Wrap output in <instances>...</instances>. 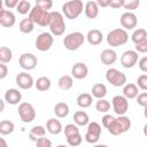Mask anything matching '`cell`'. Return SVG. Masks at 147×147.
I'll return each instance as SVG.
<instances>
[{
  "label": "cell",
  "instance_id": "obj_1",
  "mask_svg": "<svg viewBox=\"0 0 147 147\" xmlns=\"http://www.w3.org/2000/svg\"><path fill=\"white\" fill-rule=\"evenodd\" d=\"M49 31L53 36H62L65 31V22L64 17L60 11H51V21H49Z\"/></svg>",
  "mask_w": 147,
  "mask_h": 147
},
{
  "label": "cell",
  "instance_id": "obj_2",
  "mask_svg": "<svg viewBox=\"0 0 147 147\" xmlns=\"http://www.w3.org/2000/svg\"><path fill=\"white\" fill-rule=\"evenodd\" d=\"M85 5L83 3V1L80 0H71V1H67L63 3L62 6V11L64 14V16L69 20H76L84 9Z\"/></svg>",
  "mask_w": 147,
  "mask_h": 147
},
{
  "label": "cell",
  "instance_id": "obj_3",
  "mask_svg": "<svg viewBox=\"0 0 147 147\" xmlns=\"http://www.w3.org/2000/svg\"><path fill=\"white\" fill-rule=\"evenodd\" d=\"M127 40H129V34H127L126 30H124L122 28L114 29L110 32H108V34H107V42L111 47L122 46V45L126 44Z\"/></svg>",
  "mask_w": 147,
  "mask_h": 147
},
{
  "label": "cell",
  "instance_id": "obj_4",
  "mask_svg": "<svg viewBox=\"0 0 147 147\" xmlns=\"http://www.w3.org/2000/svg\"><path fill=\"white\" fill-rule=\"evenodd\" d=\"M34 24H38L40 26H48L51 21V11L44 10L37 6L32 7L29 16H28Z\"/></svg>",
  "mask_w": 147,
  "mask_h": 147
},
{
  "label": "cell",
  "instance_id": "obj_5",
  "mask_svg": "<svg viewBox=\"0 0 147 147\" xmlns=\"http://www.w3.org/2000/svg\"><path fill=\"white\" fill-rule=\"evenodd\" d=\"M84 41H85V36L82 32L76 31V32H71L64 37L63 45H64L65 49H68V51H77L80 46H83Z\"/></svg>",
  "mask_w": 147,
  "mask_h": 147
},
{
  "label": "cell",
  "instance_id": "obj_6",
  "mask_svg": "<svg viewBox=\"0 0 147 147\" xmlns=\"http://www.w3.org/2000/svg\"><path fill=\"white\" fill-rule=\"evenodd\" d=\"M106 79L115 87L124 86L126 83V76L124 72L117 70L116 68H110L106 71Z\"/></svg>",
  "mask_w": 147,
  "mask_h": 147
},
{
  "label": "cell",
  "instance_id": "obj_7",
  "mask_svg": "<svg viewBox=\"0 0 147 147\" xmlns=\"http://www.w3.org/2000/svg\"><path fill=\"white\" fill-rule=\"evenodd\" d=\"M18 116L23 123H31L36 118V110L29 102H21L18 105Z\"/></svg>",
  "mask_w": 147,
  "mask_h": 147
},
{
  "label": "cell",
  "instance_id": "obj_8",
  "mask_svg": "<svg viewBox=\"0 0 147 147\" xmlns=\"http://www.w3.org/2000/svg\"><path fill=\"white\" fill-rule=\"evenodd\" d=\"M54 42V37L51 32H41L40 34H38V37L36 38V48L40 52H46L48 51Z\"/></svg>",
  "mask_w": 147,
  "mask_h": 147
},
{
  "label": "cell",
  "instance_id": "obj_9",
  "mask_svg": "<svg viewBox=\"0 0 147 147\" xmlns=\"http://www.w3.org/2000/svg\"><path fill=\"white\" fill-rule=\"evenodd\" d=\"M101 136V125L98 122H90L85 133V140L88 144H96Z\"/></svg>",
  "mask_w": 147,
  "mask_h": 147
},
{
  "label": "cell",
  "instance_id": "obj_10",
  "mask_svg": "<svg viewBox=\"0 0 147 147\" xmlns=\"http://www.w3.org/2000/svg\"><path fill=\"white\" fill-rule=\"evenodd\" d=\"M111 106H113V110L116 115L123 116L126 114V111L129 109V101L124 95H115L111 99Z\"/></svg>",
  "mask_w": 147,
  "mask_h": 147
},
{
  "label": "cell",
  "instance_id": "obj_11",
  "mask_svg": "<svg viewBox=\"0 0 147 147\" xmlns=\"http://www.w3.org/2000/svg\"><path fill=\"white\" fill-rule=\"evenodd\" d=\"M139 61V55L136 51L133 49H127L125 51L122 56H121V64L125 68V69H130L133 68Z\"/></svg>",
  "mask_w": 147,
  "mask_h": 147
},
{
  "label": "cell",
  "instance_id": "obj_12",
  "mask_svg": "<svg viewBox=\"0 0 147 147\" xmlns=\"http://www.w3.org/2000/svg\"><path fill=\"white\" fill-rule=\"evenodd\" d=\"M18 64L24 70H33L38 64V59L32 53H23L18 59Z\"/></svg>",
  "mask_w": 147,
  "mask_h": 147
},
{
  "label": "cell",
  "instance_id": "obj_13",
  "mask_svg": "<svg viewBox=\"0 0 147 147\" xmlns=\"http://www.w3.org/2000/svg\"><path fill=\"white\" fill-rule=\"evenodd\" d=\"M119 22H121V25H122V29L124 30H132L137 26V23H138V18H137V15L132 11H125L121 15V18H119Z\"/></svg>",
  "mask_w": 147,
  "mask_h": 147
},
{
  "label": "cell",
  "instance_id": "obj_14",
  "mask_svg": "<svg viewBox=\"0 0 147 147\" xmlns=\"http://www.w3.org/2000/svg\"><path fill=\"white\" fill-rule=\"evenodd\" d=\"M15 82L17 84V86L22 90H30L33 85H34V80L32 78V76L25 71L23 72H20L16 78H15Z\"/></svg>",
  "mask_w": 147,
  "mask_h": 147
},
{
  "label": "cell",
  "instance_id": "obj_15",
  "mask_svg": "<svg viewBox=\"0 0 147 147\" xmlns=\"http://www.w3.org/2000/svg\"><path fill=\"white\" fill-rule=\"evenodd\" d=\"M16 23V17L13 11L1 8L0 10V24L3 28H11Z\"/></svg>",
  "mask_w": 147,
  "mask_h": 147
},
{
  "label": "cell",
  "instance_id": "obj_16",
  "mask_svg": "<svg viewBox=\"0 0 147 147\" xmlns=\"http://www.w3.org/2000/svg\"><path fill=\"white\" fill-rule=\"evenodd\" d=\"M71 75L76 79H84L88 75V68L84 62H77L71 68Z\"/></svg>",
  "mask_w": 147,
  "mask_h": 147
},
{
  "label": "cell",
  "instance_id": "obj_17",
  "mask_svg": "<svg viewBox=\"0 0 147 147\" xmlns=\"http://www.w3.org/2000/svg\"><path fill=\"white\" fill-rule=\"evenodd\" d=\"M3 99L9 105H18L22 100V94L16 88H9L5 92V95H3Z\"/></svg>",
  "mask_w": 147,
  "mask_h": 147
},
{
  "label": "cell",
  "instance_id": "obj_18",
  "mask_svg": "<svg viewBox=\"0 0 147 147\" xmlns=\"http://www.w3.org/2000/svg\"><path fill=\"white\" fill-rule=\"evenodd\" d=\"M100 60L101 62L105 64V65H110V64H114L117 60V54L114 49L111 48H107V49H103L100 54Z\"/></svg>",
  "mask_w": 147,
  "mask_h": 147
},
{
  "label": "cell",
  "instance_id": "obj_19",
  "mask_svg": "<svg viewBox=\"0 0 147 147\" xmlns=\"http://www.w3.org/2000/svg\"><path fill=\"white\" fill-rule=\"evenodd\" d=\"M86 39H87V41H88L90 45L96 46V45H100V44L102 42V40H103V34H102V32H101L100 30H98V29H92V30H90V31L87 32Z\"/></svg>",
  "mask_w": 147,
  "mask_h": 147
},
{
  "label": "cell",
  "instance_id": "obj_20",
  "mask_svg": "<svg viewBox=\"0 0 147 147\" xmlns=\"http://www.w3.org/2000/svg\"><path fill=\"white\" fill-rule=\"evenodd\" d=\"M84 13L87 18H91V20L95 18L99 15V6L96 1H87L84 7Z\"/></svg>",
  "mask_w": 147,
  "mask_h": 147
},
{
  "label": "cell",
  "instance_id": "obj_21",
  "mask_svg": "<svg viewBox=\"0 0 147 147\" xmlns=\"http://www.w3.org/2000/svg\"><path fill=\"white\" fill-rule=\"evenodd\" d=\"M46 129L51 134H60L63 130L62 123L56 118H49L46 122Z\"/></svg>",
  "mask_w": 147,
  "mask_h": 147
},
{
  "label": "cell",
  "instance_id": "obj_22",
  "mask_svg": "<svg viewBox=\"0 0 147 147\" xmlns=\"http://www.w3.org/2000/svg\"><path fill=\"white\" fill-rule=\"evenodd\" d=\"M123 95L129 100V99H134L139 95V90L138 86L133 83H127L123 86Z\"/></svg>",
  "mask_w": 147,
  "mask_h": 147
},
{
  "label": "cell",
  "instance_id": "obj_23",
  "mask_svg": "<svg viewBox=\"0 0 147 147\" xmlns=\"http://www.w3.org/2000/svg\"><path fill=\"white\" fill-rule=\"evenodd\" d=\"M74 122L76 125H79V126H85V125H88L90 123V117L87 115L86 111L84 110H78L74 114Z\"/></svg>",
  "mask_w": 147,
  "mask_h": 147
},
{
  "label": "cell",
  "instance_id": "obj_24",
  "mask_svg": "<svg viewBox=\"0 0 147 147\" xmlns=\"http://www.w3.org/2000/svg\"><path fill=\"white\" fill-rule=\"evenodd\" d=\"M106 95H107V87L105 84L96 83L93 85V87H92V96L93 98H96L98 100H100V99H105Z\"/></svg>",
  "mask_w": 147,
  "mask_h": 147
},
{
  "label": "cell",
  "instance_id": "obj_25",
  "mask_svg": "<svg viewBox=\"0 0 147 147\" xmlns=\"http://www.w3.org/2000/svg\"><path fill=\"white\" fill-rule=\"evenodd\" d=\"M34 86L38 91H41V92H45V91H48L52 86V82L48 77L46 76H41L39 78H37V80L34 82Z\"/></svg>",
  "mask_w": 147,
  "mask_h": 147
},
{
  "label": "cell",
  "instance_id": "obj_26",
  "mask_svg": "<svg viewBox=\"0 0 147 147\" xmlns=\"http://www.w3.org/2000/svg\"><path fill=\"white\" fill-rule=\"evenodd\" d=\"M76 101H77V105L80 107V108H88V107H91V105H92V101H93V96H92V94H90V93H80L78 96H77V99H76Z\"/></svg>",
  "mask_w": 147,
  "mask_h": 147
},
{
  "label": "cell",
  "instance_id": "obj_27",
  "mask_svg": "<svg viewBox=\"0 0 147 147\" xmlns=\"http://www.w3.org/2000/svg\"><path fill=\"white\" fill-rule=\"evenodd\" d=\"M45 133H46V129L42 126V125H36L33 126L30 132H29V138L32 140V141H37L39 138H42L45 137Z\"/></svg>",
  "mask_w": 147,
  "mask_h": 147
},
{
  "label": "cell",
  "instance_id": "obj_28",
  "mask_svg": "<svg viewBox=\"0 0 147 147\" xmlns=\"http://www.w3.org/2000/svg\"><path fill=\"white\" fill-rule=\"evenodd\" d=\"M69 105L65 102H57L54 106V113L59 118H64L69 114Z\"/></svg>",
  "mask_w": 147,
  "mask_h": 147
},
{
  "label": "cell",
  "instance_id": "obj_29",
  "mask_svg": "<svg viewBox=\"0 0 147 147\" xmlns=\"http://www.w3.org/2000/svg\"><path fill=\"white\" fill-rule=\"evenodd\" d=\"M57 85H59V87H60L61 90L68 91V90H70V88L72 87V85H74V79H72V77L69 76V75H63V76H61V77L59 78Z\"/></svg>",
  "mask_w": 147,
  "mask_h": 147
},
{
  "label": "cell",
  "instance_id": "obj_30",
  "mask_svg": "<svg viewBox=\"0 0 147 147\" xmlns=\"http://www.w3.org/2000/svg\"><path fill=\"white\" fill-rule=\"evenodd\" d=\"M18 29L22 33H31L34 29V23L29 17L23 18L18 24Z\"/></svg>",
  "mask_w": 147,
  "mask_h": 147
},
{
  "label": "cell",
  "instance_id": "obj_31",
  "mask_svg": "<svg viewBox=\"0 0 147 147\" xmlns=\"http://www.w3.org/2000/svg\"><path fill=\"white\" fill-rule=\"evenodd\" d=\"M15 130V125L11 121H8V119H2L0 122V133L2 136H7V134H10L13 133Z\"/></svg>",
  "mask_w": 147,
  "mask_h": 147
},
{
  "label": "cell",
  "instance_id": "obj_32",
  "mask_svg": "<svg viewBox=\"0 0 147 147\" xmlns=\"http://www.w3.org/2000/svg\"><path fill=\"white\" fill-rule=\"evenodd\" d=\"M146 39H147V31L145 29H141V28L136 29L133 31L132 36H131V40L136 45L139 44V42H141V41H144V40H146Z\"/></svg>",
  "mask_w": 147,
  "mask_h": 147
},
{
  "label": "cell",
  "instance_id": "obj_33",
  "mask_svg": "<svg viewBox=\"0 0 147 147\" xmlns=\"http://www.w3.org/2000/svg\"><path fill=\"white\" fill-rule=\"evenodd\" d=\"M13 60V52L10 48L2 46L0 47V62L1 63H9Z\"/></svg>",
  "mask_w": 147,
  "mask_h": 147
},
{
  "label": "cell",
  "instance_id": "obj_34",
  "mask_svg": "<svg viewBox=\"0 0 147 147\" xmlns=\"http://www.w3.org/2000/svg\"><path fill=\"white\" fill-rule=\"evenodd\" d=\"M31 2L30 1H28V0H21L20 2H18V5H17V7H16V10L18 11V14H21V15H25V14H30V11H31Z\"/></svg>",
  "mask_w": 147,
  "mask_h": 147
},
{
  "label": "cell",
  "instance_id": "obj_35",
  "mask_svg": "<svg viewBox=\"0 0 147 147\" xmlns=\"http://www.w3.org/2000/svg\"><path fill=\"white\" fill-rule=\"evenodd\" d=\"M117 122H118V124H119V126H121L123 133H125L126 131L130 130V127H131V119H130L127 116H125V115L118 116V117H117Z\"/></svg>",
  "mask_w": 147,
  "mask_h": 147
},
{
  "label": "cell",
  "instance_id": "obj_36",
  "mask_svg": "<svg viewBox=\"0 0 147 147\" xmlns=\"http://www.w3.org/2000/svg\"><path fill=\"white\" fill-rule=\"evenodd\" d=\"M95 108L99 113H107L110 109V102L106 99H100L95 103Z\"/></svg>",
  "mask_w": 147,
  "mask_h": 147
},
{
  "label": "cell",
  "instance_id": "obj_37",
  "mask_svg": "<svg viewBox=\"0 0 147 147\" xmlns=\"http://www.w3.org/2000/svg\"><path fill=\"white\" fill-rule=\"evenodd\" d=\"M82 141H83V137L80 136V133L74 134V136H70V137H67V142L71 147H78V146H80Z\"/></svg>",
  "mask_w": 147,
  "mask_h": 147
},
{
  "label": "cell",
  "instance_id": "obj_38",
  "mask_svg": "<svg viewBox=\"0 0 147 147\" xmlns=\"http://www.w3.org/2000/svg\"><path fill=\"white\" fill-rule=\"evenodd\" d=\"M64 134H65V138L67 137H70V136H74V134H78L79 133V129H78V125L74 124V123H70V124H67L64 126Z\"/></svg>",
  "mask_w": 147,
  "mask_h": 147
},
{
  "label": "cell",
  "instance_id": "obj_39",
  "mask_svg": "<svg viewBox=\"0 0 147 147\" xmlns=\"http://www.w3.org/2000/svg\"><path fill=\"white\" fill-rule=\"evenodd\" d=\"M116 121V117H114L113 115H110V114H106V115H103V117L101 118V122H102V125L108 130L113 124H114V122Z\"/></svg>",
  "mask_w": 147,
  "mask_h": 147
},
{
  "label": "cell",
  "instance_id": "obj_40",
  "mask_svg": "<svg viewBox=\"0 0 147 147\" xmlns=\"http://www.w3.org/2000/svg\"><path fill=\"white\" fill-rule=\"evenodd\" d=\"M137 86L142 90V91H147V75L144 74V75H140L137 79Z\"/></svg>",
  "mask_w": 147,
  "mask_h": 147
},
{
  "label": "cell",
  "instance_id": "obj_41",
  "mask_svg": "<svg viewBox=\"0 0 147 147\" xmlns=\"http://www.w3.org/2000/svg\"><path fill=\"white\" fill-rule=\"evenodd\" d=\"M36 6L44 9V10H48L52 8L53 6V1L52 0H37L36 1Z\"/></svg>",
  "mask_w": 147,
  "mask_h": 147
},
{
  "label": "cell",
  "instance_id": "obj_42",
  "mask_svg": "<svg viewBox=\"0 0 147 147\" xmlns=\"http://www.w3.org/2000/svg\"><path fill=\"white\" fill-rule=\"evenodd\" d=\"M139 6H140L139 0H129V1H125L124 8L127 9V11H132V10H136Z\"/></svg>",
  "mask_w": 147,
  "mask_h": 147
},
{
  "label": "cell",
  "instance_id": "obj_43",
  "mask_svg": "<svg viewBox=\"0 0 147 147\" xmlns=\"http://www.w3.org/2000/svg\"><path fill=\"white\" fill-rule=\"evenodd\" d=\"M36 145H37V147H52V141L48 138L42 137L36 141Z\"/></svg>",
  "mask_w": 147,
  "mask_h": 147
},
{
  "label": "cell",
  "instance_id": "obj_44",
  "mask_svg": "<svg viewBox=\"0 0 147 147\" xmlns=\"http://www.w3.org/2000/svg\"><path fill=\"white\" fill-rule=\"evenodd\" d=\"M137 103L141 107H147V92H142L137 96Z\"/></svg>",
  "mask_w": 147,
  "mask_h": 147
},
{
  "label": "cell",
  "instance_id": "obj_45",
  "mask_svg": "<svg viewBox=\"0 0 147 147\" xmlns=\"http://www.w3.org/2000/svg\"><path fill=\"white\" fill-rule=\"evenodd\" d=\"M136 52L137 53H147V39L136 45Z\"/></svg>",
  "mask_w": 147,
  "mask_h": 147
},
{
  "label": "cell",
  "instance_id": "obj_46",
  "mask_svg": "<svg viewBox=\"0 0 147 147\" xmlns=\"http://www.w3.org/2000/svg\"><path fill=\"white\" fill-rule=\"evenodd\" d=\"M138 65H139V69L144 72H147V56H144L141 57L139 61H138Z\"/></svg>",
  "mask_w": 147,
  "mask_h": 147
},
{
  "label": "cell",
  "instance_id": "obj_47",
  "mask_svg": "<svg viewBox=\"0 0 147 147\" xmlns=\"http://www.w3.org/2000/svg\"><path fill=\"white\" fill-rule=\"evenodd\" d=\"M124 5H125V0H111L110 1V7L115 8V9L124 7Z\"/></svg>",
  "mask_w": 147,
  "mask_h": 147
},
{
  "label": "cell",
  "instance_id": "obj_48",
  "mask_svg": "<svg viewBox=\"0 0 147 147\" xmlns=\"http://www.w3.org/2000/svg\"><path fill=\"white\" fill-rule=\"evenodd\" d=\"M18 0H5L3 1V5H5V7L6 8H16L17 7V5H18Z\"/></svg>",
  "mask_w": 147,
  "mask_h": 147
},
{
  "label": "cell",
  "instance_id": "obj_49",
  "mask_svg": "<svg viewBox=\"0 0 147 147\" xmlns=\"http://www.w3.org/2000/svg\"><path fill=\"white\" fill-rule=\"evenodd\" d=\"M7 74H8V68H7V65H6L5 63H1V64H0V79L6 78Z\"/></svg>",
  "mask_w": 147,
  "mask_h": 147
},
{
  "label": "cell",
  "instance_id": "obj_50",
  "mask_svg": "<svg viewBox=\"0 0 147 147\" xmlns=\"http://www.w3.org/2000/svg\"><path fill=\"white\" fill-rule=\"evenodd\" d=\"M110 1L111 0H98L96 3L99 7H110Z\"/></svg>",
  "mask_w": 147,
  "mask_h": 147
},
{
  "label": "cell",
  "instance_id": "obj_51",
  "mask_svg": "<svg viewBox=\"0 0 147 147\" xmlns=\"http://www.w3.org/2000/svg\"><path fill=\"white\" fill-rule=\"evenodd\" d=\"M0 147H9V146L7 145V142H6V140H5L3 138H1V139H0Z\"/></svg>",
  "mask_w": 147,
  "mask_h": 147
},
{
  "label": "cell",
  "instance_id": "obj_52",
  "mask_svg": "<svg viewBox=\"0 0 147 147\" xmlns=\"http://www.w3.org/2000/svg\"><path fill=\"white\" fill-rule=\"evenodd\" d=\"M142 133H144L145 137H147V124H145V126H144V129H142Z\"/></svg>",
  "mask_w": 147,
  "mask_h": 147
},
{
  "label": "cell",
  "instance_id": "obj_53",
  "mask_svg": "<svg viewBox=\"0 0 147 147\" xmlns=\"http://www.w3.org/2000/svg\"><path fill=\"white\" fill-rule=\"evenodd\" d=\"M5 109V100H1V110L0 111H2Z\"/></svg>",
  "mask_w": 147,
  "mask_h": 147
},
{
  "label": "cell",
  "instance_id": "obj_54",
  "mask_svg": "<svg viewBox=\"0 0 147 147\" xmlns=\"http://www.w3.org/2000/svg\"><path fill=\"white\" fill-rule=\"evenodd\" d=\"M94 147H108L107 145H103V144H98V145H95Z\"/></svg>",
  "mask_w": 147,
  "mask_h": 147
},
{
  "label": "cell",
  "instance_id": "obj_55",
  "mask_svg": "<svg viewBox=\"0 0 147 147\" xmlns=\"http://www.w3.org/2000/svg\"><path fill=\"white\" fill-rule=\"evenodd\" d=\"M144 116L147 118V107H145V108H144Z\"/></svg>",
  "mask_w": 147,
  "mask_h": 147
},
{
  "label": "cell",
  "instance_id": "obj_56",
  "mask_svg": "<svg viewBox=\"0 0 147 147\" xmlns=\"http://www.w3.org/2000/svg\"><path fill=\"white\" fill-rule=\"evenodd\" d=\"M56 147H68L67 145H59V146H56Z\"/></svg>",
  "mask_w": 147,
  "mask_h": 147
}]
</instances>
